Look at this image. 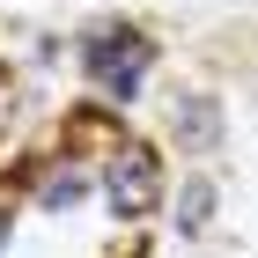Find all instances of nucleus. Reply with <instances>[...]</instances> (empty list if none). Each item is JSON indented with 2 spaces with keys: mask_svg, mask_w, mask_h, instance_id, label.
I'll use <instances>...</instances> for the list:
<instances>
[{
  "mask_svg": "<svg viewBox=\"0 0 258 258\" xmlns=\"http://www.w3.org/2000/svg\"><path fill=\"white\" fill-rule=\"evenodd\" d=\"M0 243H8V207H0Z\"/></svg>",
  "mask_w": 258,
  "mask_h": 258,
  "instance_id": "obj_6",
  "label": "nucleus"
},
{
  "mask_svg": "<svg viewBox=\"0 0 258 258\" xmlns=\"http://www.w3.org/2000/svg\"><path fill=\"white\" fill-rule=\"evenodd\" d=\"M207 214H214V192H207V184H184V207H177V229H184V236H199V229H207Z\"/></svg>",
  "mask_w": 258,
  "mask_h": 258,
  "instance_id": "obj_4",
  "label": "nucleus"
},
{
  "mask_svg": "<svg viewBox=\"0 0 258 258\" xmlns=\"http://www.w3.org/2000/svg\"><path fill=\"white\" fill-rule=\"evenodd\" d=\"M177 140L192 148V155H214V148H221V103L207 96V89L177 96Z\"/></svg>",
  "mask_w": 258,
  "mask_h": 258,
  "instance_id": "obj_3",
  "label": "nucleus"
},
{
  "mask_svg": "<svg viewBox=\"0 0 258 258\" xmlns=\"http://www.w3.org/2000/svg\"><path fill=\"white\" fill-rule=\"evenodd\" d=\"M81 199V170H52L44 177V207H74Z\"/></svg>",
  "mask_w": 258,
  "mask_h": 258,
  "instance_id": "obj_5",
  "label": "nucleus"
},
{
  "mask_svg": "<svg viewBox=\"0 0 258 258\" xmlns=\"http://www.w3.org/2000/svg\"><path fill=\"white\" fill-rule=\"evenodd\" d=\"M103 192H111V207H118V214H148V207L162 199L155 155H148V148H118V155H111V170H103Z\"/></svg>",
  "mask_w": 258,
  "mask_h": 258,
  "instance_id": "obj_2",
  "label": "nucleus"
},
{
  "mask_svg": "<svg viewBox=\"0 0 258 258\" xmlns=\"http://www.w3.org/2000/svg\"><path fill=\"white\" fill-rule=\"evenodd\" d=\"M148 59H155V44L133 37V30H103V37H89V74L103 81V96H133L140 74H148Z\"/></svg>",
  "mask_w": 258,
  "mask_h": 258,
  "instance_id": "obj_1",
  "label": "nucleus"
}]
</instances>
